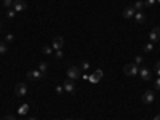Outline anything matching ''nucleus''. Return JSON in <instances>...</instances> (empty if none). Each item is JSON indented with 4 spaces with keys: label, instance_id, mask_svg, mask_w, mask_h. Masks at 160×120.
Instances as JSON below:
<instances>
[{
    "label": "nucleus",
    "instance_id": "obj_1",
    "mask_svg": "<svg viewBox=\"0 0 160 120\" xmlns=\"http://www.w3.org/2000/svg\"><path fill=\"white\" fill-rule=\"evenodd\" d=\"M123 72L127 74V75H131V77H133V75H138V74H140V69H138V66L135 64V62H130V64H127V66L123 67Z\"/></svg>",
    "mask_w": 160,
    "mask_h": 120
},
{
    "label": "nucleus",
    "instance_id": "obj_20",
    "mask_svg": "<svg viewBox=\"0 0 160 120\" xmlns=\"http://www.w3.org/2000/svg\"><path fill=\"white\" fill-rule=\"evenodd\" d=\"M13 2H15V0H3V6H5V8H11Z\"/></svg>",
    "mask_w": 160,
    "mask_h": 120
},
{
    "label": "nucleus",
    "instance_id": "obj_17",
    "mask_svg": "<svg viewBox=\"0 0 160 120\" xmlns=\"http://www.w3.org/2000/svg\"><path fill=\"white\" fill-rule=\"evenodd\" d=\"M152 50H154V43H152V42H149V43H146V47H144V51H146V53H151Z\"/></svg>",
    "mask_w": 160,
    "mask_h": 120
},
{
    "label": "nucleus",
    "instance_id": "obj_33",
    "mask_svg": "<svg viewBox=\"0 0 160 120\" xmlns=\"http://www.w3.org/2000/svg\"><path fill=\"white\" fill-rule=\"evenodd\" d=\"M157 2H158V3H160V0H157Z\"/></svg>",
    "mask_w": 160,
    "mask_h": 120
},
{
    "label": "nucleus",
    "instance_id": "obj_7",
    "mask_svg": "<svg viewBox=\"0 0 160 120\" xmlns=\"http://www.w3.org/2000/svg\"><path fill=\"white\" fill-rule=\"evenodd\" d=\"M149 40L154 43V42H158L160 40V27H154L149 34Z\"/></svg>",
    "mask_w": 160,
    "mask_h": 120
},
{
    "label": "nucleus",
    "instance_id": "obj_22",
    "mask_svg": "<svg viewBox=\"0 0 160 120\" xmlns=\"http://www.w3.org/2000/svg\"><path fill=\"white\" fill-rule=\"evenodd\" d=\"M88 67H90V64H88L87 61H83V62H82V67H80V70H88Z\"/></svg>",
    "mask_w": 160,
    "mask_h": 120
},
{
    "label": "nucleus",
    "instance_id": "obj_21",
    "mask_svg": "<svg viewBox=\"0 0 160 120\" xmlns=\"http://www.w3.org/2000/svg\"><path fill=\"white\" fill-rule=\"evenodd\" d=\"M42 53H43V54H50L51 53V48L50 47H43V48H42Z\"/></svg>",
    "mask_w": 160,
    "mask_h": 120
},
{
    "label": "nucleus",
    "instance_id": "obj_31",
    "mask_svg": "<svg viewBox=\"0 0 160 120\" xmlns=\"http://www.w3.org/2000/svg\"><path fill=\"white\" fill-rule=\"evenodd\" d=\"M154 120H160V115H155V117H154Z\"/></svg>",
    "mask_w": 160,
    "mask_h": 120
},
{
    "label": "nucleus",
    "instance_id": "obj_23",
    "mask_svg": "<svg viewBox=\"0 0 160 120\" xmlns=\"http://www.w3.org/2000/svg\"><path fill=\"white\" fill-rule=\"evenodd\" d=\"M141 62H143V56H136V58H135V64H136V66H140Z\"/></svg>",
    "mask_w": 160,
    "mask_h": 120
},
{
    "label": "nucleus",
    "instance_id": "obj_4",
    "mask_svg": "<svg viewBox=\"0 0 160 120\" xmlns=\"http://www.w3.org/2000/svg\"><path fill=\"white\" fill-rule=\"evenodd\" d=\"M26 2L24 0H15V2H13V5H11V8L15 10V11H24L26 10Z\"/></svg>",
    "mask_w": 160,
    "mask_h": 120
},
{
    "label": "nucleus",
    "instance_id": "obj_9",
    "mask_svg": "<svg viewBox=\"0 0 160 120\" xmlns=\"http://www.w3.org/2000/svg\"><path fill=\"white\" fill-rule=\"evenodd\" d=\"M42 77H43V74L40 70H31V72H27V79L29 80H39Z\"/></svg>",
    "mask_w": 160,
    "mask_h": 120
},
{
    "label": "nucleus",
    "instance_id": "obj_16",
    "mask_svg": "<svg viewBox=\"0 0 160 120\" xmlns=\"http://www.w3.org/2000/svg\"><path fill=\"white\" fill-rule=\"evenodd\" d=\"M157 0H144V8H152Z\"/></svg>",
    "mask_w": 160,
    "mask_h": 120
},
{
    "label": "nucleus",
    "instance_id": "obj_10",
    "mask_svg": "<svg viewBox=\"0 0 160 120\" xmlns=\"http://www.w3.org/2000/svg\"><path fill=\"white\" fill-rule=\"evenodd\" d=\"M135 13H136V10L133 8V6H127V8L123 10V18L125 19H130V18L135 16Z\"/></svg>",
    "mask_w": 160,
    "mask_h": 120
},
{
    "label": "nucleus",
    "instance_id": "obj_32",
    "mask_svg": "<svg viewBox=\"0 0 160 120\" xmlns=\"http://www.w3.org/2000/svg\"><path fill=\"white\" fill-rule=\"evenodd\" d=\"M29 120H37V118H35V117H31V118H29Z\"/></svg>",
    "mask_w": 160,
    "mask_h": 120
},
{
    "label": "nucleus",
    "instance_id": "obj_19",
    "mask_svg": "<svg viewBox=\"0 0 160 120\" xmlns=\"http://www.w3.org/2000/svg\"><path fill=\"white\" fill-rule=\"evenodd\" d=\"M6 50H8V48H6V43L5 42H0V54H5Z\"/></svg>",
    "mask_w": 160,
    "mask_h": 120
},
{
    "label": "nucleus",
    "instance_id": "obj_6",
    "mask_svg": "<svg viewBox=\"0 0 160 120\" xmlns=\"http://www.w3.org/2000/svg\"><path fill=\"white\" fill-rule=\"evenodd\" d=\"M26 93H27L26 83H18V85L15 87V95H16V96H24Z\"/></svg>",
    "mask_w": 160,
    "mask_h": 120
},
{
    "label": "nucleus",
    "instance_id": "obj_30",
    "mask_svg": "<svg viewBox=\"0 0 160 120\" xmlns=\"http://www.w3.org/2000/svg\"><path fill=\"white\" fill-rule=\"evenodd\" d=\"M6 40L11 42V40H13V35H11V34H8V35H6Z\"/></svg>",
    "mask_w": 160,
    "mask_h": 120
},
{
    "label": "nucleus",
    "instance_id": "obj_24",
    "mask_svg": "<svg viewBox=\"0 0 160 120\" xmlns=\"http://www.w3.org/2000/svg\"><path fill=\"white\" fill-rule=\"evenodd\" d=\"M54 58H56V59H62V51L58 50L56 53H54Z\"/></svg>",
    "mask_w": 160,
    "mask_h": 120
},
{
    "label": "nucleus",
    "instance_id": "obj_26",
    "mask_svg": "<svg viewBox=\"0 0 160 120\" xmlns=\"http://www.w3.org/2000/svg\"><path fill=\"white\" fill-rule=\"evenodd\" d=\"M155 88L160 90V77H157V79H155Z\"/></svg>",
    "mask_w": 160,
    "mask_h": 120
},
{
    "label": "nucleus",
    "instance_id": "obj_12",
    "mask_svg": "<svg viewBox=\"0 0 160 120\" xmlns=\"http://www.w3.org/2000/svg\"><path fill=\"white\" fill-rule=\"evenodd\" d=\"M135 21H136L138 24H143L144 21H146V15H144L143 11H136L135 13Z\"/></svg>",
    "mask_w": 160,
    "mask_h": 120
},
{
    "label": "nucleus",
    "instance_id": "obj_35",
    "mask_svg": "<svg viewBox=\"0 0 160 120\" xmlns=\"http://www.w3.org/2000/svg\"><path fill=\"white\" fill-rule=\"evenodd\" d=\"M79 120H82V118H79Z\"/></svg>",
    "mask_w": 160,
    "mask_h": 120
},
{
    "label": "nucleus",
    "instance_id": "obj_15",
    "mask_svg": "<svg viewBox=\"0 0 160 120\" xmlns=\"http://www.w3.org/2000/svg\"><path fill=\"white\" fill-rule=\"evenodd\" d=\"M27 111H29V104H23V106L19 107V114H21V115H26Z\"/></svg>",
    "mask_w": 160,
    "mask_h": 120
},
{
    "label": "nucleus",
    "instance_id": "obj_25",
    "mask_svg": "<svg viewBox=\"0 0 160 120\" xmlns=\"http://www.w3.org/2000/svg\"><path fill=\"white\" fill-rule=\"evenodd\" d=\"M155 72H157V77H160V61H157L155 64Z\"/></svg>",
    "mask_w": 160,
    "mask_h": 120
},
{
    "label": "nucleus",
    "instance_id": "obj_34",
    "mask_svg": "<svg viewBox=\"0 0 160 120\" xmlns=\"http://www.w3.org/2000/svg\"><path fill=\"white\" fill-rule=\"evenodd\" d=\"M66 120H71V118H66Z\"/></svg>",
    "mask_w": 160,
    "mask_h": 120
},
{
    "label": "nucleus",
    "instance_id": "obj_29",
    "mask_svg": "<svg viewBox=\"0 0 160 120\" xmlns=\"http://www.w3.org/2000/svg\"><path fill=\"white\" fill-rule=\"evenodd\" d=\"M3 120H15V117H13V115H6Z\"/></svg>",
    "mask_w": 160,
    "mask_h": 120
},
{
    "label": "nucleus",
    "instance_id": "obj_5",
    "mask_svg": "<svg viewBox=\"0 0 160 120\" xmlns=\"http://www.w3.org/2000/svg\"><path fill=\"white\" fill-rule=\"evenodd\" d=\"M101 77H102V70H101V69H96L95 72L88 77V80L91 82V83H98V82L101 80Z\"/></svg>",
    "mask_w": 160,
    "mask_h": 120
},
{
    "label": "nucleus",
    "instance_id": "obj_18",
    "mask_svg": "<svg viewBox=\"0 0 160 120\" xmlns=\"http://www.w3.org/2000/svg\"><path fill=\"white\" fill-rule=\"evenodd\" d=\"M133 8H135L136 11H141V10L144 8V2H136V3L133 5Z\"/></svg>",
    "mask_w": 160,
    "mask_h": 120
},
{
    "label": "nucleus",
    "instance_id": "obj_11",
    "mask_svg": "<svg viewBox=\"0 0 160 120\" xmlns=\"http://www.w3.org/2000/svg\"><path fill=\"white\" fill-rule=\"evenodd\" d=\"M140 75H141V79H143V80H151V77H152L151 70H149L147 67H143V69H140Z\"/></svg>",
    "mask_w": 160,
    "mask_h": 120
},
{
    "label": "nucleus",
    "instance_id": "obj_28",
    "mask_svg": "<svg viewBox=\"0 0 160 120\" xmlns=\"http://www.w3.org/2000/svg\"><path fill=\"white\" fill-rule=\"evenodd\" d=\"M62 90H64V87H56V91H58V93H62Z\"/></svg>",
    "mask_w": 160,
    "mask_h": 120
},
{
    "label": "nucleus",
    "instance_id": "obj_27",
    "mask_svg": "<svg viewBox=\"0 0 160 120\" xmlns=\"http://www.w3.org/2000/svg\"><path fill=\"white\" fill-rule=\"evenodd\" d=\"M13 16H15V10H10L8 11V18H13Z\"/></svg>",
    "mask_w": 160,
    "mask_h": 120
},
{
    "label": "nucleus",
    "instance_id": "obj_2",
    "mask_svg": "<svg viewBox=\"0 0 160 120\" xmlns=\"http://www.w3.org/2000/svg\"><path fill=\"white\" fill-rule=\"evenodd\" d=\"M82 75V70H80V67H75V66H71L67 69V77L71 80H75V79H79V77Z\"/></svg>",
    "mask_w": 160,
    "mask_h": 120
},
{
    "label": "nucleus",
    "instance_id": "obj_14",
    "mask_svg": "<svg viewBox=\"0 0 160 120\" xmlns=\"http://www.w3.org/2000/svg\"><path fill=\"white\" fill-rule=\"evenodd\" d=\"M47 69H48V64H47L45 61H42V62H40V66H39V70L45 75V74H47Z\"/></svg>",
    "mask_w": 160,
    "mask_h": 120
},
{
    "label": "nucleus",
    "instance_id": "obj_36",
    "mask_svg": "<svg viewBox=\"0 0 160 120\" xmlns=\"http://www.w3.org/2000/svg\"><path fill=\"white\" fill-rule=\"evenodd\" d=\"M0 27H2V26H0Z\"/></svg>",
    "mask_w": 160,
    "mask_h": 120
},
{
    "label": "nucleus",
    "instance_id": "obj_13",
    "mask_svg": "<svg viewBox=\"0 0 160 120\" xmlns=\"http://www.w3.org/2000/svg\"><path fill=\"white\" fill-rule=\"evenodd\" d=\"M62 87H64V90H66V91H69V93H72V91H74V88H75L74 82H72L71 79H69V80H66V82H64V85H62Z\"/></svg>",
    "mask_w": 160,
    "mask_h": 120
},
{
    "label": "nucleus",
    "instance_id": "obj_8",
    "mask_svg": "<svg viewBox=\"0 0 160 120\" xmlns=\"http://www.w3.org/2000/svg\"><path fill=\"white\" fill-rule=\"evenodd\" d=\"M62 45H64V39H62L61 35H58V37H54V39H53V48H54V51L61 50Z\"/></svg>",
    "mask_w": 160,
    "mask_h": 120
},
{
    "label": "nucleus",
    "instance_id": "obj_3",
    "mask_svg": "<svg viewBox=\"0 0 160 120\" xmlns=\"http://www.w3.org/2000/svg\"><path fill=\"white\" fill-rule=\"evenodd\" d=\"M154 99H155L154 91H152V90L144 91V95H143V103H144V104H151V103H154Z\"/></svg>",
    "mask_w": 160,
    "mask_h": 120
}]
</instances>
